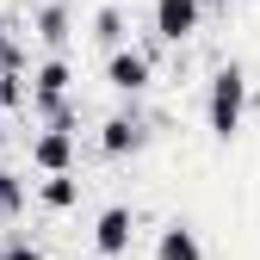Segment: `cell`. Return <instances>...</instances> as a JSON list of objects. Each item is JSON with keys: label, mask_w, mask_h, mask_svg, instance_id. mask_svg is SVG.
I'll return each instance as SVG.
<instances>
[{"label": "cell", "mask_w": 260, "mask_h": 260, "mask_svg": "<svg viewBox=\"0 0 260 260\" xmlns=\"http://www.w3.org/2000/svg\"><path fill=\"white\" fill-rule=\"evenodd\" d=\"M155 260H205L199 230H192V223H168V230H161V242H155Z\"/></svg>", "instance_id": "8"}, {"label": "cell", "mask_w": 260, "mask_h": 260, "mask_svg": "<svg viewBox=\"0 0 260 260\" xmlns=\"http://www.w3.org/2000/svg\"><path fill=\"white\" fill-rule=\"evenodd\" d=\"M242 112H248V75H242V62H223V69L211 75V93H205V124H211V137L230 143L236 130H242Z\"/></svg>", "instance_id": "1"}, {"label": "cell", "mask_w": 260, "mask_h": 260, "mask_svg": "<svg viewBox=\"0 0 260 260\" xmlns=\"http://www.w3.org/2000/svg\"><path fill=\"white\" fill-rule=\"evenodd\" d=\"M149 81H155V69H149L143 50H112V62H106V87L112 93H130V100H137Z\"/></svg>", "instance_id": "5"}, {"label": "cell", "mask_w": 260, "mask_h": 260, "mask_svg": "<svg viewBox=\"0 0 260 260\" xmlns=\"http://www.w3.org/2000/svg\"><path fill=\"white\" fill-rule=\"evenodd\" d=\"M199 0H155V38L161 44H186V38H199Z\"/></svg>", "instance_id": "3"}, {"label": "cell", "mask_w": 260, "mask_h": 260, "mask_svg": "<svg viewBox=\"0 0 260 260\" xmlns=\"http://www.w3.org/2000/svg\"><path fill=\"white\" fill-rule=\"evenodd\" d=\"M13 106H31V87H25L19 62H0V112H13Z\"/></svg>", "instance_id": "9"}, {"label": "cell", "mask_w": 260, "mask_h": 260, "mask_svg": "<svg viewBox=\"0 0 260 260\" xmlns=\"http://www.w3.org/2000/svg\"><path fill=\"white\" fill-rule=\"evenodd\" d=\"M31 168L44 174H69L75 168V124H50L38 143H31Z\"/></svg>", "instance_id": "4"}, {"label": "cell", "mask_w": 260, "mask_h": 260, "mask_svg": "<svg viewBox=\"0 0 260 260\" xmlns=\"http://www.w3.org/2000/svg\"><path fill=\"white\" fill-rule=\"evenodd\" d=\"M19 211H25V180L13 168H0V223H13Z\"/></svg>", "instance_id": "13"}, {"label": "cell", "mask_w": 260, "mask_h": 260, "mask_svg": "<svg viewBox=\"0 0 260 260\" xmlns=\"http://www.w3.org/2000/svg\"><path fill=\"white\" fill-rule=\"evenodd\" d=\"M38 199H44L50 211H69V205L81 199V180H75V174H50V180L38 186Z\"/></svg>", "instance_id": "10"}, {"label": "cell", "mask_w": 260, "mask_h": 260, "mask_svg": "<svg viewBox=\"0 0 260 260\" xmlns=\"http://www.w3.org/2000/svg\"><path fill=\"white\" fill-rule=\"evenodd\" d=\"M69 7H38V38L50 44V50H62V44H69Z\"/></svg>", "instance_id": "11"}, {"label": "cell", "mask_w": 260, "mask_h": 260, "mask_svg": "<svg viewBox=\"0 0 260 260\" xmlns=\"http://www.w3.org/2000/svg\"><path fill=\"white\" fill-rule=\"evenodd\" d=\"M0 62H19V69H25V50L13 44V19L7 13H0Z\"/></svg>", "instance_id": "14"}, {"label": "cell", "mask_w": 260, "mask_h": 260, "mask_svg": "<svg viewBox=\"0 0 260 260\" xmlns=\"http://www.w3.org/2000/svg\"><path fill=\"white\" fill-rule=\"evenodd\" d=\"M149 143V124L137 118V112H112L106 124H100V149L106 155H137Z\"/></svg>", "instance_id": "6"}, {"label": "cell", "mask_w": 260, "mask_h": 260, "mask_svg": "<svg viewBox=\"0 0 260 260\" xmlns=\"http://www.w3.org/2000/svg\"><path fill=\"white\" fill-rule=\"evenodd\" d=\"M0 260H50V254H44V248H31L25 236H13L7 248H0Z\"/></svg>", "instance_id": "15"}, {"label": "cell", "mask_w": 260, "mask_h": 260, "mask_svg": "<svg viewBox=\"0 0 260 260\" xmlns=\"http://www.w3.org/2000/svg\"><path fill=\"white\" fill-rule=\"evenodd\" d=\"M0 143H7V124H0Z\"/></svg>", "instance_id": "16"}, {"label": "cell", "mask_w": 260, "mask_h": 260, "mask_svg": "<svg viewBox=\"0 0 260 260\" xmlns=\"http://www.w3.org/2000/svg\"><path fill=\"white\" fill-rule=\"evenodd\" d=\"M130 230H137V217H130L124 205H112V211H100V223H93V248H100L106 260H118V254H130Z\"/></svg>", "instance_id": "7"}, {"label": "cell", "mask_w": 260, "mask_h": 260, "mask_svg": "<svg viewBox=\"0 0 260 260\" xmlns=\"http://www.w3.org/2000/svg\"><path fill=\"white\" fill-rule=\"evenodd\" d=\"M93 38H100L106 50H124V38H130V31H124V13L118 7H100V13H93Z\"/></svg>", "instance_id": "12"}, {"label": "cell", "mask_w": 260, "mask_h": 260, "mask_svg": "<svg viewBox=\"0 0 260 260\" xmlns=\"http://www.w3.org/2000/svg\"><path fill=\"white\" fill-rule=\"evenodd\" d=\"M69 62L62 56H50L44 69H31V112L38 118H50V124H75V106H69Z\"/></svg>", "instance_id": "2"}]
</instances>
